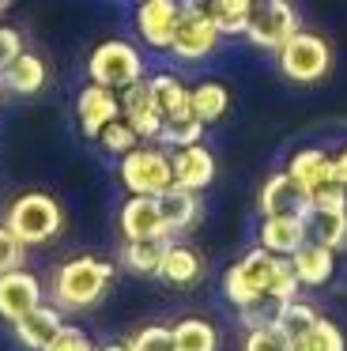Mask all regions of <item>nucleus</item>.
Returning a JSON list of instances; mask_svg holds the SVG:
<instances>
[{
	"mask_svg": "<svg viewBox=\"0 0 347 351\" xmlns=\"http://www.w3.org/2000/svg\"><path fill=\"white\" fill-rule=\"evenodd\" d=\"M113 276H117V268L110 265V261L102 257H72L64 261V265L53 272V283H49V295L53 302L60 306V310H91V306H98L106 298V291L113 287Z\"/></svg>",
	"mask_w": 347,
	"mask_h": 351,
	"instance_id": "nucleus-1",
	"label": "nucleus"
},
{
	"mask_svg": "<svg viewBox=\"0 0 347 351\" xmlns=\"http://www.w3.org/2000/svg\"><path fill=\"white\" fill-rule=\"evenodd\" d=\"M4 223L15 230V238H19L27 250H34V245H49L53 238L60 234L64 212H60V204L49 193L34 189V193H23V197H15L12 204H8Z\"/></svg>",
	"mask_w": 347,
	"mask_h": 351,
	"instance_id": "nucleus-2",
	"label": "nucleus"
},
{
	"mask_svg": "<svg viewBox=\"0 0 347 351\" xmlns=\"http://www.w3.org/2000/svg\"><path fill=\"white\" fill-rule=\"evenodd\" d=\"M117 178L128 193H143V197H158L174 185V162H170V147L143 140L132 152H125L117 159Z\"/></svg>",
	"mask_w": 347,
	"mask_h": 351,
	"instance_id": "nucleus-3",
	"label": "nucleus"
},
{
	"mask_svg": "<svg viewBox=\"0 0 347 351\" xmlns=\"http://www.w3.org/2000/svg\"><path fill=\"white\" fill-rule=\"evenodd\" d=\"M147 76V61H143L140 46H132L128 38H106L91 49L87 57V80L91 84L113 87V91H125L128 84Z\"/></svg>",
	"mask_w": 347,
	"mask_h": 351,
	"instance_id": "nucleus-4",
	"label": "nucleus"
},
{
	"mask_svg": "<svg viewBox=\"0 0 347 351\" xmlns=\"http://www.w3.org/2000/svg\"><path fill=\"white\" fill-rule=\"evenodd\" d=\"M276 64L291 84H321L332 72V46L313 31H294L276 49Z\"/></svg>",
	"mask_w": 347,
	"mask_h": 351,
	"instance_id": "nucleus-5",
	"label": "nucleus"
},
{
	"mask_svg": "<svg viewBox=\"0 0 347 351\" xmlns=\"http://www.w3.org/2000/svg\"><path fill=\"white\" fill-rule=\"evenodd\" d=\"M276 265H279V253L264 250V245L249 250L241 261H234V265L226 268L223 298L234 306V310H241V306H249L253 298L268 295V283H272V276H276Z\"/></svg>",
	"mask_w": 347,
	"mask_h": 351,
	"instance_id": "nucleus-6",
	"label": "nucleus"
},
{
	"mask_svg": "<svg viewBox=\"0 0 347 351\" xmlns=\"http://www.w3.org/2000/svg\"><path fill=\"white\" fill-rule=\"evenodd\" d=\"M223 46V31L211 23V16L196 4H181V19L170 42V57L181 64H200Z\"/></svg>",
	"mask_w": 347,
	"mask_h": 351,
	"instance_id": "nucleus-7",
	"label": "nucleus"
},
{
	"mask_svg": "<svg viewBox=\"0 0 347 351\" xmlns=\"http://www.w3.org/2000/svg\"><path fill=\"white\" fill-rule=\"evenodd\" d=\"M294 31H298V12H294L291 0H253V12H249V23L241 38L253 49L276 53Z\"/></svg>",
	"mask_w": 347,
	"mask_h": 351,
	"instance_id": "nucleus-8",
	"label": "nucleus"
},
{
	"mask_svg": "<svg viewBox=\"0 0 347 351\" xmlns=\"http://www.w3.org/2000/svg\"><path fill=\"white\" fill-rule=\"evenodd\" d=\"M178 19H181V0H136L132 12L136 38L155 53H170Z\"/></svg>",
	"mask_w": 347,
	"mask_h": 351,
	"instance_id": "nucleus-9",
	"label": "nucleus"
},
{
	"mask_svg": "<svg viewBox=\"0 0 347 351\" xmlns=\"http://www.w3.org/2000/svg\"><path fill=\"white\" fill-rule=\"evenodd\" d=\"M45 302L42 280L27 268H12V272H0V321L15 325L19 317H27L34 306Z\"/></svg>",
	"mask_w": 347,
	"mask_h": 351,
	"instance_id": "nucleus-10",
	"label": "nucleus"
},
{
	"mask_svg": "<svg viewBox=\"0 0 347 351\" xmlns=\"http://www.w3.org/2000/svg\"><path fill=\"white\" fill-rule=\"evenodd\" d=\"M121 117V95L113 87H102V84H91L75 95V121H80V132L87 140H98V132L106 125Z\"/></svg>",
	"mask_w": 347,
	"mask_h": 351,
	"instance_id": "nucleus-11",
	"label": "nucleus"
},
{
	"mask_svg": "<svg viewBox=\"0 0 347 351\" xmlns=\"http://www.w3.org/2000/svg\"><path fill=\"white\" fill-rule=\"evenodd\" d=\"M158 215H163V227H166V238H181L200 223L204 215V200L200 193L193 189H181V185H170L166 193H158Z\"/></svg>",
	"mask_w": 347,
	"mask_h": 351,
	"instance_id": "nucleus-12",
	"label": "nucleus"
},
{
	"mask_svg": "<svg viewBox=\"0 0 347 351\" xmlns=\"http://www.w3.org/2000/svg\"><path fill=\"white\" fill-rule=\"evenodd\" d=\"M121 95V117L140 132V140H158V129H163V114L155 106V95H151V84L147 76L128 84Z\"/></svg>",
	"mask_w": 347,
	"mask_h": 351,
	"instance_id": "nucleus-13",
	"label": "nucleus"
},
{
	"mask_svg": "<svg viewBox=\"0 0 347 351\" xmlns=\"http://www.w3.org/2000/svg\"><path fill=\"white\" fill-rule=\"evenodd\" d=\"M170 162H174V185H181V189L204 193L211 182H215V155H211L204 144L174 147Z\"/></svg>",
	"mask_w": 347,
	"mask_h": 351,
	"instance_id": "nucleus-14",
	"label": "nucleus"
},
{
	"mask_svg": "<svg viewBox=\"0 0 347 351\" xmlns=\"http://www.w3.org/2000/svg\"><path fill=\"white\" fill-rule=\"evenodd\" d=\"M256 204H261V215H302L309 208V193L287 170H279V174H272L261 185Z\"/></svg>",
	"mask_w": 347,
	"mask_h": 351,
	"instance_id": "nucleus-15",
	"label": "nucleus"
},
{
	"mask_svg": "<svg viewBox=\"0 0 347 351\" xmlns=\"http://www.w3.org/2000/svg\"><path fill=\"white\" fill-rule=\"evenodd\" d=\"M121 234L125 242H136V238H166L163 215H158V200L143 197V193H128V200L121 204Z\"/></svg>",
	"mask_w": 347,
	"mask_h": 351,
	"instance_id": "nucleus-16",
	"label": "nucleus"
},
{
	"mask_svg": "<svg viewBox=\"0 0 347 351\" xmlns=\"http://www.w3.org/2000/svg\"><path fill=\"white\" fill-rule=\"evenodd\" d=\"M12 328H15V340L27 351H45V343L64 328V310H60L57 302H42V306H34L27 317L15 321Z\"/></svg>",
	"mask_w": 347,
	"mask_h": 351,
	"instance_id": "nucleus-17",
	"label": "nucleus"
},
{
	"mask_svg": "<svg viewBox=\"0 0 347 351\" xmlns=\"http://www.w3.org/2000/svg\"><path fill=\"white\" fill-rule=\"evenodd\" d=\"M0 84H4L8 95H19V99H34L38 91H45L49 84V64L42 61L38 53L23 49L8 69H0Z\"/></svg>",
	"mask_w": 347,
	"mask_h": 351,
	"instance_id": "nucleus-18",
	"label": "nucleus"
},
{
	"mask_svg": "<svg viewBox=\"0 0 347 351\" xmlns=\"http://www.w3.org/2000/svg\"><path fill=\"white\" fill-rule=\"evenodd\" d=\"M155 106L163 114V121H178V117H193V87L178 76V72H155L147 76Z\"/></svg>",
	"mask_w": 347,
	"mask_h": 351,
	"instance_id": "nucleus-19",
	"label": "nucleus"
},
{
	"mask_svg": "<svg viewBox=\"0 0 347 351\" xmlns=\"http://www.w3.org/2000/svg\"><path fill=\"white\" fill-rule=\"evenodd\" d=\"M291 265H294V276H298L302 287H324V283L332 280V272H336V250L306 238V242L291 253Z\"/></svg>",
	"mask_w": 347,
	"mask_h": 351,
	"instance_id": "nucleus-20",
	"label": "nucleus"
},
{
	"mask_svg": "<svg viewBox=\"0 0 347 351\" xmlns=\"http://www.w3.org/2000/svg\"><path fill=\"white\" fill-rule=\"evenodd\" d=\"M204 276V257L193 250V245L170 238L163 250V265H158V280H166L170 287H193Z\"/></svg>",
	"mask_w": 347,
	"mask_h": 351,
	"instance_id": "nucleus-21",
	"label": "nucleus"
},
{
	"mask_svg": "<svg viewBox=\"0 0 347 351\" xmlns=\"http://www.w3.org/2000/svg\"><path fill=\"white\" fill-rule=\"evenodd\" d=\"M306 219L302 215H264L261 219V245L279 257H291L306 242Z\"/></svg>",
	"mask_w": 347,
	"mask_h": 351,
	"instance_id": "nucleus-22",
	"label": "nucleus"
},
{
	"mask_svg": "<svg viewBox=\"0 0 347 351\" xmlns=\"http://www.w3.org/2000/svg\"><path fill=\"white\" fill-rule=\"evenodd\" d=\"M287 174H291L306 193H313L317 185L336 178V162H332V155L324 152V147H298V152L291 155V162H287Z\"/></svg>",
	"mask_w": 347,
	"mask_h": 351,
	"instance_id": "nucleus-23",
	"label": "nucleus"
},
{
	"mask_svg": "<svg viewBox=\"0 0 347 351\" xmlns=\"http://www.w3.org/2000/svg\"><path fill=\"white\" fill-rule=\"evenodd\" d=\"M302 219H306V234L313 242L328 245V250L347 245V208H313L309 204L302 212Z\"/></svg>",
	"mask_w": 347,
	"mask_h": 351,
	"instance_id": "nucleus-24",
	"label": "nucleus"
},
{
	"mask_svg": "<svg viewBox=\"0 0 347 351\" xmlns=\"http://www.w3.org/2000/svg\"><path fill=\"white\" fill-rule=\"evenodd\" d=\"M196 8H204L211 16V23L223 31V38H241L253 12V0H200Z\"/></svg>",
	"mask_w": 347,
	"mask_h": 351,
	"instance_id": "nucleus-25",
	"label": "nucleus"
},
{
	"mask_svg": "<svg viewBox=\"0 0 347 351\" xmlns=\"http://www.w3.org/2000/svg\"><path fill=\"white\" fill-rule=\"evenodd\" d=\"M226 110H230V91H226V84H219V80H200V84L193 87V117L200 125L223 121Z\"/></svg>",
	"mask_w": 347,
	"mask_h": 351,
	"instance_id": "nucleus-26",
	"label": "nucleus"
},
{
	"mask_svg": "<svg viewBox=\"0 0 347 351\" xmlns=\"http://www.w3.org/2000/svg\"><path fill=\"white\" fill-rule=\"evenodd\" d=\"M166 242L170 238H136V242H125L121 245V265L136 276H158Z\"/></svg>",
	"mask_w": 347,
	"mask_h": 351,
	"instance_id": "nucleus-27",
	"label": "nucleus"
},
{
	"mask_svg": "<svg viewBox=\"0 0 347 351\" xmlns=\"http://www.w3.org/2000/svg\"><path fill=\"white\" fill-rule=\"evenodd\" d=\"M174 348L178 351H219V332L204 317H181L174 325Z\"/></svg>",
	"mask_w": 347,
	"mask_h": 351,
	"instance_id": "nucleus-28",
	"label": "nucleus"
},
{
	"mask_svg": "<svg viewBox=\"0 0 347 351\" xmlns=\"http://www.w3.org/2000/svg\"><path fill=\"white\" fill-rule=\"evenodd\" d=\"M321 321V313L313 310L309 302H302V298H291V302H283V310H279V317H276V325L283 328L291 340H302V336L309 332V328Z\"/></svg>",
	"mask_w": 347,
	"mask_h": 351,
	"instance_id": "nucleus-29",
	"label": "nucleus"
},
{
	"mask_svg": "<svg viewBox=\"0 0 347 351\" xmlns=\"http://www.w3.org/2000/svg\"><path fill=\"white\" fill-rule=\"evenodd\" d=\"M204 129L208 125H200L196 117H178V121H163V129H158V140L155 144L163 147H189V144H200L204 140Z\"/></svg>",
	"mask_w": 347,
	"mask_h": 351,
	"instance_id": "nucleus-30",
	"label": "nucleus"
},
{
	"mask_svg": "<svg viewBox=\"0 0 347 351\" xmlns=\"http://www.w3.org/2000/svg\"><path fill=\"white\" fill-rule=\"evenodd\" d=\"M98 144H102V152H106V155L121 159V155L132 152V147H136V144H143V140H140V132H136L132 125L125 121V117H113V121L106 125L102 132H98Z\"/></svg>",
	"mask_w": 347,
	"mask_h": 351,
	"instance_id": "nucleus-31",
	"label": "nucleus"
},
{
	"mask_svg": "<svg viewBox=\"0 0 347 351\" xmlns=\"http://www.w3.org/2000/svg\"><path fill=\"white\" fill-rule=\"evenodd\" d=\"M291 343H302L306 351H347V340H344V332H339V325H332V321H324V317L317 321L302 340H291Z\"/></svg>",
	"mask_w": 347,
	"mask_h": 351,
	"instance_id": "nucleus-32",
	"label": "nucleus"
},
{
	"mask_svg": "<svg viewBox=\"0 0 347 351\" xmlns=\"http://www.w3.org/2000/svg\"><path fill=\"white\" fill-rule=\"evenodd\" d=\"M241 351H291V336L272 321V325H256L246 328V343Z\"/></svg>",
	"mask_w": 347,
	"mask_h": 351,
	"instance_id": "nucleus-33",
	"label": "nucleus"
},
{
	"mask_svg": "<svg viewBox=\"0 0 347 351\" xmlns=\"http://www.w3.org/2000/svg\"><path fill=\"white\" fill-rule=\"evenodd\" d=\"M279 310H283V302H279V298H272V295H261V298H253L249 306H241V310H238V321H241L246 328L272 325V321L279 317Z\"/></svg>",
	"mask_w": 347,
	"mask_h": 351,
	"instance_id": "nucleus-34",
	"label": "nucleus"
},
{
	"mask_svg": "<svg viewBox=\"0 0 347 351\" xmlns=\"http://www.w3.org/2000/svg\"><path fill=\"white\" fill-rule=\"evenodd\" d=\"M132 351H178L174 348V328L170 325H143L140 332L128 340Z\"/></svg>",
	"mask_w": 347,
	"mask_h": 351,
	"instance_id": "nucleus-35",
	"label": "nucleus"
},
{
	"mask_svg": "<svg viewBox=\"0 0 347 351\" xmlns=\"http://www.w3.org/2000/svg\"><path fill=\"white\" fill-rule=\"evenodd\" d=\"M268 295H272V298H279V302H291V298H298V295H302V283H298V276H294L291 257H279L276 276H272V283H268Z\"/></svg>",
	"mask_w": 347,
	"mask_h": 351,
	"instance_id": "nucleus-36",
	"label": "nucleus"
},
{
	"mask_svg": "<svg viewBox=\"0 0 347 351\" xmlns=\"http://www.w3.org/2000/svg\"><path fill=\"white\" fill-rule=\"evenodd\" d=\"M27 261V245L15 238V230L0 219V272H12V268H23Z\"/></svg>",
	"mask_w": 347,
	"mask_h": 351,
	"instance_id": "nucleus-37",
	"label": "nucleus"
},
{
	"mask_svg": "<svg viewBox=\"0 0 347 351\" xmlns=\"http://www.w3.org/2000/svg\"><path fill=\"white\" fill-rule=\"evenodd\" d=\"M45 351H98L95 343H91V336L83 332V328L75 325H64L57 336H53L49 343H45Z\"/></svg>",
	"mask_w": 347,
	"mask_h": 351,
	"instance_id": "nucleus-38",
	"label": "nucleus"
},
{
	"mask_svg": "<svg viewBox=\"0 0 347 351\" xmlns=\"http://www.w3.org/2000/svg\"><path fill=\"white\" fill-rule=\"evenodd\" d=\"M309 204L313 208H347V185L339 182V178L317 185V189L309 193Z\"/></svg>",
	"mask_w": 347,
	"mask_h": 351,
	"instance_id": "nucleus-39",
	"label": "nucleus"
},
{
	"mask_svg": "<svg viewBox=\"0 0 347 351\" xmlns=\"http://www.w3.org/2000/svg\"><path fill=\"white\" fill-rule=\"evenodd\" d=\"M23 49H27V46H23V34L15 31V27L0 23V69H8V64H12Z\"/></svg>",
	"mask_w": 347,
	"mask_h": 351,
	"instance_id": "nucleus-40",
	"label": "nucleus"
},
{
	"mask_svg": "<svg viewBox=\"0 0 347 351\" xmlns=\"http://www.w3.org/2000/svg\"><path fill=\"white\" fill-rule=\"evenodd\" d=\"M332 162H336V178H339V182H344V185H347V144H344V147H339V152H336V155H332Z\"/></svg>",
	"mask_w": 347,
	"mask_h": 351,
	"instance_id": "nucleus-41",
	"label": "nucleus"
},
{
	"mask_svg": "<svg viewBox=\"0 0 347 351\" xmlns=\"http://www.w3.org/2000/svg\"><path fill=\"white\" fill-rule=\"evenodd\" d=\"M98 351H132L128 343H106V348H98Z\"/></svg>",
	"mask_w": 347,
	"mask_h": 351,
	"instance_id": "nucleus-42",
	"label": "nucleus"
},
{
	"mask_svg": "<svg viewBox=\"0 0 347 351\" xmlns=\"http://www.w3.org/2000/svg\"><path fill=\"white\" fill-rule=\"evenodd\" d=\"M291 351H306V348H302V343H291Z\"/></svg>",
	"mask_w": 347,
	"mask_h": 351,
	"instance_id": "nucleus-43",
	"label": "nucleus"
},
{
	"mask_svg": "<svg viewBox=\"0 0 347 351\" xmlns=\"http://www.w3.org/2000/svg\"><path fill=\"white\" fill-rule=\"evenodd\" d=\"M0 16H4V4H0Z\"/></svg>",
	"mask_w": 347,
	"mask_h": 351,
	"instance_id": "nucleus-44",
	"label": "nucleus"
},
{
	"mask_svg": "<svg viewBox=\"0 0 347 351\" xmlns=\"http://www.w3.org/2000/svg\"><path fill=\"white\" fill-rule=\"evenodd\" d=\"M0 91H4V84H0Z\"/></svg>",
	"mask_w": 347,
	"mask_h": 351,
	"instance_id": "nucleus-45",
	"label": "nucleus"
}]
</instances>
